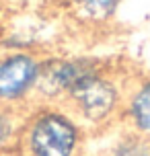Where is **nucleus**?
I'll use <instances>...</instances> for the list:
<instances>
[{
	"label": "nucleus",
	"mask_w": 150,
	"mask_h": 156,
	"mask_svg": "<svg viewBox=\"0 0 150 156\" xmlns=\"http://www.w3.org/2000/svg\"><path fill=\"white\" fill-rule=\"evenodd\" d=\"M127 76L130 74H123L105 62L82 78L68 93L62 105L88 133L109 132L121 123Z\"/></svg>",
	"instance_id": "nucleus-1"
},
{
	"label": "nucleus",
	"mask_w": 150,
	"mask_h": 156,
	"mask_svg": "<svg viewBox=\"0 0 150 156\" xmlns=\"http://www.w3.org/2000/svg\"><path fill=\"white\" fill-rule=\"evenodd\" d=\"M121 0H68L70 12L80 23L101 27L111 23L119 10Z\"/></svg>",
	"instance_id": "nucleus-7"
},
{
	"label": "nucleus",
	"mask_w": 150,
	"mask_h": 156,
	"mask_svg": "<svg viewBox=\"0 0 150 156\" xmlns=\"http://www.w3.org/2000/svg\"><path fill=\"white\" fill-rule=\"evenodd\" d=\"M25 111L0 105V152L15 154L23 129Z\"/></svg>",
	"instance_id": "nucleus-8"
},
{
	"label": "nucleus",
	"mask_w": 150,
	"mask_h": 156,
	"mask_svg": "<svg viewBox=\"0 0 150 156\" xmlns=\"http://www.w3.org/2000/svg\"><path fill=\"white\" fill-rule=\"evenodd\" d=\"M0 37H2V27H0Z\"/></svg>",
	"instance_id": "nucleus-10"
},
{
	"label": "nucleus",
	"mask_w": 150,
	"mask_h": 156,
	"mask_svg": "<svg viewBox=\"0 0 150 156\" xmlns=\"http://www.w3.org/2000/svg\"><path fill=\"white\" fill-rule=\"evenodd\" d=\"M41 55L31 49L0 51V105L27 111L35 103Z\"/></svg>",
	"instance_id": "nucleus-4"
},
{
	"label": "nucleus",
	"mask_w": 150,
	"mask_h": 156,
	"mask_svg": "<svg viewBox=\"0 0 150 156\" xmlns=\"http://www.w3.org/2000/svg\"><path fill=\"white\" fill-rule=\"evenodd\" d=\"M103 64V60L91 55H41L35 103L62 105L72 88Z\"/></svg>",
	"instance_id": "nucleus-3"
},
{
	"label": "nucleus",
	"mask_w": 150,
	"mask_h": 156,
	"mask_svg": "<svg viewBox=\"0 0 150 156\" xmlns=\"http://www.w3.org/2000/svg\"><path fill=\"white\" fill-rule=\"evenodd\" d=\"M0 156H15V154H4V152H0Z\"/></svg>",
	"instance_id": "nucleus-9"
},
{
	"label": "nucleus",
	"mask_w": 150,
	"mask_h": 156,
	"mask_svg": "<svg viewBox=\"0 0 150 156\" xmlns=\"http://www.w3.org/2000/svg\"><path fill=\"white\" fill-rule=\"evenodd\" d=\"M111 140L103 150V156H150V138L130 129L126 125H115Z\"/></svg>",
	"instance_id": "nucleus-6"
},
{
	"label": "nucleus",
	"mask_w": 150,
	"mask_h": 156,
	"mask_svg": "<svg viewBox=\"0 0 150 156\" xmlns=\"http://www.w3.org/2000/svg\"><path fill=\"white\" fill-rule=\"evenodd\" d=\"M87 136L64 105L35 103L25 111L15 156H84Z\"/></svg>",
	"instance_id": "nucleus-2"
},
{
	"label": "nucleus",
	"mask_w": 150,
	"mask_h": 156,
	"mask_svg": "<svg viewBox=\"0 0 150 156\" xmlns=\"http://www.w3.org/2000/svg\"><path fill=\"white\" fill-rule=\"evenodd\" d=\"M121 125L150 138V72L127 76Z\"/></svg>",
	"instance_id": "nucleus-5"
}]
</instances>
